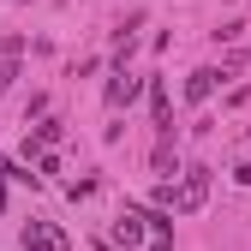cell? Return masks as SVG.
<instances>
[{
  "instance_id": "9",
  "label": "cell",
  "mask_w": 251,
  "mask_h": 251,
  "mask_svg": "<svg viewBox=\"0 0 251 251\" xmlns=\"http://www.w3.org/2000/svg\"><path fill=\"white\" fill-rule=\"evenodd\" d=\"M233 179H239V185H251V162H245V168H239V174H233Z\"/></svg>"
},
{
  "instance_id": "2",
  "label": "cell",
  "mask_w": 251,
  "mask_h": 251,
  "mask_svg": "<svg viewBox=\"0 0 251 251\" xmlns=\"http://www.w3.org/2000/svg\"><path fill=\"white\" fill-rule=\"evenodd\" d=\"M209 198V168H185V185L174 192V209H203Z\"/></svg>"
},
{
  "instance_id": "5",
  "label": "cell",
  "mask_w": 251,
  "mask_h": 251,
  "mask_svg": "<svg viewBox=\"0 0 251 251\" xmlns=\"http://www.w3.org/2000/svg\"><path fill=\"white\" fill-rule=\"evenodd\" d=\"M227 72H215V66H203V72H192L185 78V102H209L215 96V84H222Z\"/></svg>"
},
{
  "instance_id": "3",
  "label": "cell",
  "mask_w": 251,
  "mask_h": 251,
  "mask_svg": "<svg viewBox=\"0 0 251 251\" xmlns=\"http://www.w3.org/2000/svg\"><path fill=\"white\" fill-rule=\"evenodd\" d=\"M138 90H144V84H138L132 72L120 66V72L108 78V108H114V114H120V108H132V102H138Z\"/></svg>"
},
{
  "instance_id": "6",
  "label": "cell",
  "mask_w": 251,
  "mask_h": 251,
  "mask_svg": "<svg viewBox=\"0 0 251 251\" xmlns=\"http://www.w3.org/2000/svg\"><path fill=\"white\" fill-rule=\"evenodd\" d=\"M155 174H162V179H174V174H179V155H174V132H162V144H155Z\"/></svg>"
},
{
  "instance_id": "10",
  "label": "cell",
  "mask_w": 251,
  "mask_h": 251,
  "mask_svg": "<svg viewBox=\"0 0 251 251\" xmlns=\"http://www.w3.org/2000/svg\"><path fill=\"white\" fill-rule=\"evenodd\" d=\"M0 203H6V185H0Z\"/></svg>"
},
{
  "instance_id": "8",
  "label": "cell",
  "mask_w": 251,
  "mask_h": 251,
  "mask_svg": "<svg viewBox=\"0 0 251 251\" xmlns=\"http://www.w3.org/2000/svg\"><path fill=\"white\" fill-rule=\"evenodd\" d=\"M144 222H150V233H155V239H168V233H174V215H168L162 203H155V209H144Z\"/></svg>"
},
{
  "instance_id": "7",
  "label": "cell",
  "mask_w": 251,
  "mask_h": 251,
  "mask_svg": "<svg viewBox=\"0 0 251 251\" xmlns=\"http://www.w3.org/2000/svg\"><path fill=\"white\" fill-rule=\"evenodd\" d=\"M114 239H120L126 251H132V245H144V227H138V215H120V222H114Z\"/></svg>"
},
{
  "instance_id": "4",
  "label": "cell",
  "mask_w": 251,
  "mask_h": 251,
  "mask_svg": "<svg viewBox=\"0 0 251 251\" xmlns=\"http://www.w3.org/2000/svg\"><path fill=\"white\" fill-rule=\"evenodd\" d=\"M150 120H155V132H174V102H168L162 78H150Z\"/></svg>"
},
{
  "instance_id": "1",
  "label": "cell",
  "mask_w": 251,
  "mask_h": 251,
  "mask_svg": "<svg viewBox=\"0 0 251 251\" xmlns=\"http://www.w3.org/2000/svg\"><path fill=\"white\" fill-rule=\"evenodd\" d=\"M24 251H72V239L54 222H24Z\"/></svg>"
}]
</instances>
